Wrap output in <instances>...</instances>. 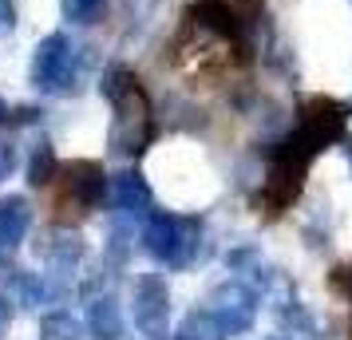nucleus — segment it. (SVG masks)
<instances>
[{"label":"nucleus","instance_id":"nucleus-16","mask_svg":"<svg viewBox=\"0 0 352 340\" xmlns=\"http://www.w3.org/2000/svg\"><path fill=\"white\" fill-rule=\"evenodd\" d=\"M175 340H226V332L206 308H194V313H186V317L178 321Z\"/></svg>","mask_w":352,"mask_h":340},{"label":"nucleus","instance_id":"nucleus-7","mask_svg":"<svg viewBox=\"0 0 352 340\" xmlns=\"http://www.w3.org/2000/svg\"><path fill=\"white\" fill-rule=\"evenodd\" d=\"M107 198V174L91 159H76L64 166V202H76L80 210H96Z\"/></svg>","mask_w":352,"mask_h":340},{"label":"nucleus","instance_id":"nucleus-13","mask_svg":"<svg viewBox=\"0 0 352 340\" xmlns=\"http://www.w3.org/2000/svg\"><path fill=\"white\" fill-rule=\"evenodd\" d=\"M206 226L198 218H178V245H175V261L170 269H190L194 261L206 258Z\"/></svg>","mask_w":352,"mask_h":340},{"label":"nucleus","instance_id":"nucleus-27","mask_svg":"<svg viewBox=\"0 0 352 340\" xmlns=\"http://www.w3.org/2000/svg\"><path fill=\"white\" fill-rule=\"evenodd\" d=\"M270 340H281V337H270Z\"/></svg>","mask_w":352,"mask_h":340},{"label":"nucleus","instance_id":"nucleus-20","mask_svg":"<svg viewBox=\"0 0 352 340\" xmlns=\"http://www.w3.org/2000/svg\"><path fill=\"white\" fill-rule=\"evenodd\" d=\"M16 166V143L12 139H0V179H8Z\"/></svg>","mask_w":352,"mask_h":340},{"label":"nucleus","instance_id":"nucleus-23","mask_svg":"<svg viewBox=\"0 0 352 340\" xmlns=\"http://www.w3.org/2000/svg\"><path fill=\"white\" fill-rule=\"evenodd\" d=\"M8 324H12V301L0 297V340L8 337Z\"/></svg>","mask_w":352,"mask_h":340},{"label":"nucleus","instance_id":"nucleus-5","mask_svg":"<svg viewBox=\"0 0 352 340\" xmlns=\"http://www.w3.org/2000/svg\"><path fill=\"white\" fill-rule=\"evenodd\" d=\"M131 317L143 337H166L170 321V285L162 273H139L131 285Z\"/></svg>","mask_w":352,"mask_h":340},{"label":"nucleus","instance_id":"nucleus-25","mask_svg":"<svg viewBox=\"0 0 352 340\" xmlns=\"http://www.w3.org/2000/svg\"><path fill=\"white\" fill-rule=\"evenodd\" d=\"M344 146H349V166H352V139H349V143H344Z\"/></svg>","mask_w":352,"mask_h":340},{"label":"nucleus","instance_id":"nucleus-1","mask_svg":"<svg viewBox=\"0 0 352 340\" xmlns=\"http://www.w3.org/2000/svg\"><path fill=\"white\" fill-rule=\"evenodd\" d=\"M309 162H313V150L293 135L285 143H277L270 150V170H265V182H261V194H257V206H265V214H281L301 194L305 174H309Z\"/></svg>","mask_w":352,"mask_h":340},{"label":"nucleus","instance_id":"nucleus-11","mask_svg":"<svg viewBox=\"0 0 352 340\" xmlns=\"http://www.w3.org/2000/svg\"><path fill=\"white\" fill-rule=\"evenodd\" d=\"M107 194L119 206V214H146L151 202H155V194H151V186L139 170H119L115 179H107Z\"/></svg>","mask_w":352,"mask_h":340},{"label":"nucleus","instance_id":"nucleus-18","mask_svg":"<svg viewBox=\"0 0 352 340\" xmlns=\"http://www.w3.org/2000/svg\"><path fill=\"white\" fill-rule=\"evenodd\" d=\"M139 83V76L131 71V67H123V64H111L103 76H99V95L107 99V103H115L119 95H127L131 87Z\"/></svg>","mask_w":352,"mask_h":340},{"label":"nucleus","instance_id":"nucleus-26","mask_svg":"<svg viewBox=\"0 0 352 340\" xmlns=\"http://www.w3.org/2000/svg\"><path fill=\"white\" fill-rule=\"evenodd\" d=\"M146 340H162V337H146Z\"/></svg>","mask_w":352,"mask_h":340},{"label":"nucleus","instance_id":"nucleus-2","mask_svg":"<svg viewBox=\"0 0 352 340\" xmlns=\"http://www.w3.org/2000/svg\"><path fill=\"white\" fill-rule=\"evenodd\" d=\"M115 107V123H111V150L123 159L143 155L151 139H155V119H151V99L143 95V87L135 83L127 95H119L111 103Z\"/></svg>","mask_w":352,"mask_h":340},{"label":"nucleus","instance_id":"nucleus-22","mask_svg":"<svg viewBox=\"0 0 352 340\" xmlns=\"http://www.w3.org/2000/svg\"><path fill=\"white\" fill-rule=\"evenodd\" d=\"M16 28V8H12V0H0V36H8Z\"/></svg>","mask_w":352,"mask_h":340},{"label":"nucleus","instance_id":"nucleus-6","mask_svg":"<svg viewBox=\"0 0 352 340\" xmlns=\"http://www.w3.org/2000/svg\"><path fill=\"white\" fill-rule=\"evenodd\" d=\"M344 123H349V111L329 95H313L301 103V123H297V139H301L313 155L333 146L344 139Z\"/></svg>","mask_w":352,"mask_h":340},{"label":"nucleus","instance_id":"nucleus-3","mask_svg":"<svg viewBox=\"0 0 352 340\" xmlns=\"http://www.w3.org/2000/svg\"><path fill=\"white\" fill-rule=\"evenodd\" d=\"M257 308H261V297L254 293V285H245V281H222V285H214L206 297V313L214 321L222 324L226 337H241V332H250L257 321Z\"/></svg>","mask_w":352,"mask_h":340},{"label":"nucleus","instance_id":"nucleus-9","mask_svg":"<svg viewBox=\"0 0 352 340\" xmlns=\"http://www.w3.org/2000/svg\"><path fill=\"white\" fill-rule=\"evenodd\" d=\"M143 249L146 258L170 265L175 261V245H178V218L166 210H146L143 214Z\"/></svg>","mask_w":352,"mask_h":340},{"label":"nucleus","instance_id":"nucleus-19","mask_svg":"<svg viewBox=\"0 0 352 340\" xmlns=\"http://www.w3.org/2000/svg\"><path fill=\"white\" fill-rule=\"evenodd\" d=\"M107 0H64V20L72 24H91V20L103 12Z\"/></svg>","mask_w":352,"mask_h":340},{"label":"nucleus","instance_id":"nucleus-14","mask_svg":"<svg viewBox=\"0 0 352 340\" xmlns=\"http://www.w3.org/2000/svg\"><path fill=\"white\" fill-rule=\"evenodd\" d=\"M12 305H20V308H40L44 301L52 297V289H48V281L40 273H28V269H12L8 273V293H4Z\"/></svg>","mask_w":352,"mask_h":340},{"label":"nucleus","instance_id":"nucleus-17","mask_svg":"<svg viewBox=\"0 0 352 340\" xmlns=\"http://www.w3.org/2000/svg\"><path fill=\"white\" fill-rule=\"evenodd\" d=\"M56 174H60V162H56V150H52V143H36L32 159H28V186H48V182H56Z\"/></svg>","mask_w":352,"mask_h":340},{"label":"nucleus","instance_id":"nucleus-24","mask_svg":"<svg viewBox=\"0 0 352 340\" xmlns=\"http://www.w3.org/2000/svg\"><path fill=\"white\" fill-rule=\"evenodd\" d=\"M4 119H8V107H4V99H0V123H4Z\"/></svg>","mask_w":352,"mask_h":340},{"label":"nucleus","instance_id":"nucleus-15","mask_svg":"<svg viewBox=\"0 0 352 340\" xmlns=\"http://www.w3.org/2000/svg\"><path fill=\"white\" fill-rule=\"evenodd\" d=\"M83 337V321L67 308H52L40 317V340H80Z\"/></svg>","mask_w":352,"mask_h":340},{"label":"nucleus","instance_id":"nucleus-21","mask_svg":"<svg viewBox=\"0 0 352 340\" xmlns=\"http://www.w3.org/2000/svg\"><path fill=\"white\" fill-rule=\"evenodd\" d=\"M261 4H265V0H230V8H234L245 24H254V16L261 12Z\"/></svg>","mask_w":352,"mask_h":340},{"label":"nucleus","instance_id":"nucleus-12","mask_svg":"<svg viewBox=\"0 0 352 340\" xmlns=\"http://www.w3.org/2000/svg\"><path fill=\"white\" fill-rule=\"evenodd\" d=\"M32 226V206L24 194H4L0 198V249H16L24 234Z\"/></svg>","mask_w":352,"mask_h":340},{"label":"nucleus","instance_id":"nucleus-10","mask_svg":"<svg viewBox=\"0 0 352 340\" xmlns=\"http://www.w3.org/2000/svg\"><path fill=\"white\" fill-rule=\"evenodd\" d=\"M83 328L91 332V340H123L127 332V321H123V308L115 301L111 293H99L87 301V321Z\"/></svg>","mask_w":352,"mask_h":340},{"label":"nucleus","instance_id":"nucleus-8","mask_svg":"<svg viewBox=\"0 0 352 340\" xmlns=\"http://www.w3.org/2000/svg\"><path fill=\"white\" fill-rule=\"evenodd\" d=\"M36 253L48 261L56 273H76V269H80V261L87 258V242H83L76 229L52 226L48 234L36 242Z\"/></svg>","mask_w":352,"mask_h":340},{"label":"nucleus","instance_id":"nucleus-4","mask_svg":"<svg viewBox=\"0 0 352 340\" xmlns=\"http://www.w3.org/2000/svg\"><path fill=\"white\" fill-rule=\"evenodd\" d=\"M76 80V52L64 32H52L36 44L32 56V87L44 95H64Z\"/></svg>","mask_w":352,"mask_h":340}]
</instances>
